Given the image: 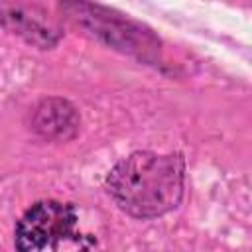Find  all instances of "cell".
Returning a JSON list of instances; mask_svg holds the SVG:
<instances>
[{"label":"cell","mask_w":252,"mask_h":252,"mask_svg":"<svg viewBox=\"0 0 252 252\" xmlns=\"http://www.w3.org/2000/svg\"><path fill=\"white\" fill-rule=\"evenodd\" d=\"M185 185V163L179 154L134 152L118 161L106 191L114 203L136 219H154L173 211Z\"/></svg>","instance_id":"6da1fadb"},{"label":"cell","mask_w":252,"mask_h":252,"mask_svg":"<svg viewBox=\"0 0 252 252\" xmlns=\"http://www.w3.org/2000/svg\"><path fill=\"white\" fill-rule=\"evenodd\" d=\"M61 10L73 26L83 30V33H89L112 49L140 59H152L159 51V41L150 33V30L106 8L93 6L83 0H63Z\"/></svg>","instance_id":"7a4b0ae2"},{"label":"cell","mask_w":252,"mask_h":252,"mask_svg":"<svg viewBox=\"0 0 252 252\" xmlns=\"http://www.w3.org/2000/svg\"><path fill=\"white\" fill-rule=\"evenodd\" d=\"M77 213L61 201H39L32 205L16 226V248L24 252L55 250L77 236Z\"/></svg>","instance_id":"3957f363"},{"label":"cell","mask_w":252,"mask_h":252,"mask_svg":"<svg viewBox=\"0 0 252 252\" xmlns=\"http://www.w3.org/2000/svg\"><path fill=\"white\" fill-rule=\"evenodd\" d=\"M32 128L45 140L65 142L79 130L77 108L63 98H45L33 108Z\"/></svg>","instance_id":"277c9868"}]
</instances>
